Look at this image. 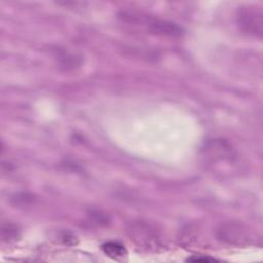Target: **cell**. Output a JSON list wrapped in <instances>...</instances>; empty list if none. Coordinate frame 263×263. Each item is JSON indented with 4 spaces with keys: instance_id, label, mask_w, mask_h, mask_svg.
<instances>
[{
    "instance_id": "1",
    "label": "cell",
    "mask_w": 263,
    "mask_h": 263,
    "mask_svg": "<svg viewBox=\"0 0 263 263\" xmlns=\"http://www.w3.org/2000/svg\"><path fill=\"white\" fill-rule=\"evenodd\" d=\"M237 24L246 34L261 38L263 34L262 8L256 5L240 7L237 11Z\"/></svg>"
},
{
    "instance_id": "2",
    "label": "cell",
    "mask_w": 263,
    "mask_h": 263,
    "mask_svg": "<svg viewBox=\"0 0 263 263\" xmlns=\"http://www.w3.org/2000/svg\"><path fill=\"white\" fill-rule=\"evenodd\" d=\"M130 236L139 245L143 246L146 249H149L153 246L158 245L159 236L156 229L148 223L139 222L133 224L129 229Z\"/></svg>"
},
{
    "instance_id": "3",
    "label": "cell",
    "mask_w": 263,
    "mask_h": 263,
    "mask_svg": "<svg viewBox=\"0 0 263 263\" xmlns=\"http://www.w3.org/2000/svg\"><path fill=\"white\" fill-rule=\"evenodd\" d=\"M217 236L219 239L231 245H240L248 239L246 228L237 223L221 225L217 231Z\"/></svg>"
},
{
    "instance_id": "4",
    "label": "cell",
    "mask_w": 263,
    "mask_h": 263,
    "mask_svg": "<svg viewBox=\"0 0 263 263\" xmlns=\"http://www.w3.org/2000/svg\"><path fill=\"white\" fill-rule=\"evenodd\" d=\"M149 31L156 35L167 37H180L183 34V30L180 26L173 22L152 18L147 23Z\"/></svg>"
},
{
    "instance_id": "5",
    "label": "cell",
    "mask_w": 263,
    "mask_h": 263,
    "mask_svg": "<svg viewBox=\"0 0 263 263\" xmlns=\"http://www.w3.org/2000/svg\"><path fill=\"white\" fill-rule=\"evenodd\" d=\"M102 251L110 258L113 259H120L127 255L126 249L123 245L118 241L110 240L102 245Z\"/></svg>"
},
{
    "instance_id": "6",
    "label": "cell",
    "mask_w": 263,
    "mask_h": 263,
    "mask_svg": "<svg viewBox=\"0 0 263 263\" xmlns=\"http://www.w3.org/2000/svg\"><path fill=\"white\" fill-rule=\"evenodd\" d=\"M20 236L18 228L10 223L2 225L1 228V237L2 240L5 242H12L15 241Z\"/></svg>"
},
{
    "instance_id": "7",
    "label": "cell",
    "mask_w": 263,
    "mask_h": 263,
    "mask_svg": "<svg viewBox=\"0 0 263 263\" xmlns=\"http://www.w3.org/2000/svg\"><path fill=\"white\" fill-rule=\"evenodd\" d=\"M188 261H194V262H214L216 261L215 258H211V257H199V256H195V257H190L187 259Z\"/></svg>"
}]
</instances>
